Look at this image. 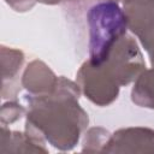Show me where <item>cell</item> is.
Instances as JSON below:
<instances>
[{
	"label": "cell",
	"instance_id": "cell-2",
	"mask_svg": "<svg viewBox=\"0 0 154 154\" xmlns=\"http://www.w3.org/2000/svg\"><path fill=\"white\" fill-rule=\"evenodd\" d=\"M144 70L146 63L137 42L125 35L113 47L105 63L100 65L87 63L85 76L96 95L106 100H116L120 87L135 81Z\"/></svg>",
	"mask_w": 154,
	"mask_h": 154
},
{
	"label": "cell",
	"instance_id": "cell-7",
	"mask_svg": "<svg viewBox=\"0 0 154 154\" xmlns=\"http://www.w3.org/2000/svg\"><path fill=\"white\" fill-rule=\"evenodd\" d=\"M1 153H47L45 144L32 140L26 132L11 131L7 126L1 125Z\"/></svg>",
	"mask_w": 154,
	"mask_h": 154
},
{
	"label": "cell",
	"instance_id": "cell-10",
	"mask_svg": "<svg viewBox=\"0 0 154 154\" xmlns=\"http://www.w3.org/2000/svg\"><path fill=\"white\" fill-rule=\"evenodd\" d=\"M109 138H111V134L106 129L100 126L90 128L84 135L82 152H87V153L102 152L103 153Z\"/></svg>",
	"mask_w": 154,
	"mask_h": 154
},
{
	"label": "cell",
	"instance_id": "cell-9",
	"mask_svg": "<svg viewBox=\"0 0 154 154\" xmlns=\"http://www.w3.org/2000/svg\"><path fill=\"white\" fill-rule=\"evenodd\" d=\"M24 64V54L22 51L1 46V73L2 90L11 85Z\"/></svg>",
	"mask_w": 154,
	"mask_h": 154
},
{
	"label": "cell",
	"instance_id": "cell-12",
	"mask_svg": "<svg viewBox=\"0 0 154 154\" xmlns=\"http://www.w3.org/2000/svg\"><path fill=\"white\" fill-rule=\"evenodd\" d=\"M5 2L16 12H26L35 6L37 0H5Z\"/></svg>",
	"mask_w": 154,
	"mask_h": 154
},
{
	"label": "cell",
	"instance_id": "cell-15",
	"mask_svg": "<svg viewBox=\"0 0 154 154\" xmlns=\"http://www.w3.org/2000/svg\"><path fill=\"white\" fill-rule=\"evenodd\" d=\"M64 1H78V0H64Z\"/></svg>",
	"mask_w": 154,
	"mask_h": 154
},
{
	"label": "cell",
	"instance_id": "cell-4",
	"mask_svg": "<svg viewBox=\"0 0 154 154\" xmlns=\"http://www.w3.org/2000/svg\"><path fill=\"white\" fill-rule=\"evenodd\" d=\"M128 25L148 53L154 66V0H134L124 5Z\"/></svg>",
	"mask_w": 154,
	"mask_h": 154
},
{
	"label": "cell",
	"instance_id": "cell-5",
	"mask_svg": "<svg viewBox=\"0 0 154 154\" xmlns=\"http://www.w3.org/2000/svg\"><path fill=\"white\" fill-rule=\"evenodd\" d=\"M103 153H154V130L131 126L117 130Z\"/></svg>",
	"mask_w": 154,
	"mask_h": 154
},
{
	"label": "cell",
	"instance_id": "cell-6",
	"mask_svg": "<svg viewBox=\"0 0 154 154\" xmlns=\"http://www.w3.org/2000/svg\"><path fill=\"white\" fill-rule=\"evenodd\" d=\"M58 78L43 61L32 60L22 76V87L31 95H45L54 90Z\"/></svg>",
	"mask_w": 154,
	"mask_h": 154
},
{
	"label": "cell",
	"instance_id": "cell-3",
	"mask_svg": "<svg viewBox=\"0 0 154 154\" xmlns=\"http://www.w3.org/2000/svg\"><path fill=\"white\" fill-rule=\"evenodd\" d=\"M89 29V63L100 65L105 63L129 29L124 10L113 1H100L93 5L87 13Z\"/></svg>",
	"mask_w": 154,
	"mask_h": 154
},
{
	"label": "cell",
	"instance_id": "cell-14",
	"mask_svg": "<svg viewBox=\"0 0 154 154\" xmlns=\"http://www.w3.org/2000/svg\"><path fill=\"white\" fill-rule=\"evenodd\" d=\"M100 1H113V2H123L124 5L125 4H128V2H131V1H134V0H100Z\"/></svg>",
	"mask_w": 154,
	"mask_h": 154
},
{
	"label": "cell",
	"instance_id": "cell-1",
	"mask_svg": "<svg viewBox=\"0 0 154 154\" xmlns=\"http://www.w3.org/2000/svg\"><path fill=\"white\" fill-rule=\"evenodd\" d=\"M81 91L77 82L60 76L52 93L26 94V135L59 150L73 149L89 123L88 113L78 103Z\"/></svg>",
	"mask_w": 154,
	"mask_h": 154
},
{
	"label": "cell",
	"instance_id": "cell-8",
	"mask_svg": "<svg viewBox=\"0 0 154 154\" xmlns=\"http://www.w3.org/2000/svg\"><path fill=\"white\" fill-rule=\"evenodd\" d=\"M131 100L140 107L154 109V66L144 70L135 79Z\"/></svg>",
	"mask_w": 154,
	"mask_h": 154
},
{
	"label": "cell",
	"instance_id": "cell-11",
	"mask_svg": "<svg viewBox=\"0 0 154 154\" xmlns=\"http://www.w3.org/2000/svg\"><path fill=\"white\" fill-rule=\"evenodd\" d=\"M24 114H25V108L20 103H18L16 101L5 102L0 109L1 125H4V126L11 125L12 123L19 120Z\"/></svg>",
	"mask_w": 154,
	"mask_h": 154
},
{
	"label": "cell",
	"instance_id": "cell-13",
	"mask_svg": "<svg viewBox=\"0 0 154 154\" xmlns=\"http://www.w3.org/2000/svg\"><path fill=\"white\" fill-rule=\"evenodd\" d=\"M64 0H37V2H42L46 5H57V4H60Z\"/></svg>",
	"mask_w": 154,
	"mask_h": 154
}]
</instances>
